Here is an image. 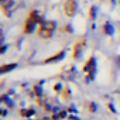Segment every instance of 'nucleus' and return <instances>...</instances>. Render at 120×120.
<instances>
[{
    "mask_svg": "<svg viewBox=\"0 0 120 120\" xmlns=\"http://www.w3.org/2000/svg\"><path fill=\"white\" fill-rule=\"evenodd\" d=\"M42 21H44V20H42L40 11H38V10H31V11L28 13V16H27V19L24 20L23 33H24V34H30V33H33L34 28H35L37 26H40Z\"/></svg>",
    "mask_w": 120,
    "mask_h": 120,
    "instance_id": "nucleus-1",
    "label": "nucleus"
},
{
    "mask_svg": "<svg viewBox=\"0 0 120 120\" xmlns=\"http://www.w3.org/2000/svg\"><path fill=\"white\" fill-rule=\"evenodd\" d=\"M55 28H56V23H55V21H52V20L42 21V23L38 26V28H37V35H38L40 38H42V40H48V38L52 37Z\"/></svg>",
    "mask_w": 120,
    "mask_h": 120,
    "instance_id": "nucleus-2",
    "label": "nucleus"
},
{
    "mask_svg": "<svg viewBox=\"0 0 120 120\" xmlns=\"http://www.w3.org/2000/svg\"><path fill=\"white\" fill-rule=\"evenodd\" d=\"M62 10L67 17H74L78 10V2L76 0H65L62 4Z\"/></svg>",
    "mask_w": 120,
    "mask_h": 120,
    "instance_id": "nucleus-3",
    "label": "nucleus"
},
{
    "mask_svg": "<svg viewBox=\"0 0 120 120\" xmlns=\"http://www.w3.org/2000/svg\"><path fill=\"white\" fill-rule=\"evenodd\" d=\"M85 47H86V40L83 38V37H81L75 44H74V51H72V58L74 59H78L79 58V55L83 52V49H85Z\"/></svg>",
    "mask_w": 120,
    "mask_h": 120,
    "instance_id": "nucleus-4",
    "label": "nucleus"
},
{
    "mask_svg": "<svg viewBox=\"0 0 120 120\" xmlns=\"http://www.w3.org/2000/svg\"><path fill=\"white\" fill-rule=\"evenodd\" d=\"M64 55H65V51L62 49V51H59L58 54H54L51 58H47V59H44V61H42V64H54V62H58V61H61V59L64 58Z\"/></svg>",
    "mask_w": 120,
    "mask_h": 120,
    "instance_id": "nucleus-5",
    "label": "nucleus"
},
{
    "mask_svg": "<svg viewBox=\"0 0 120 120\" xmlns=\"http://www.w3.org/2000/svg\"><path fill=\"white\" fill-rule=\"evenodd\" d=\"M13 4H14V0H0V6L4 11H7Z\"/></svg>",
    "mask_w": 120,
    "mask_h": 120,
    "instance_id": "nucleus-6",
    "label": "nucleus"
},
{
    "mask_svg": "<svg viewBox=\"0 0 120 120\" xmlns=\"http://www.w3.org/2000/svg\"><path fill=\"white\" fill-rule=\"evenodd\" d=\"M90 69H92V71L95 69V58H93V56L89 59V61H88V64L83 67V71H85V72H89Z\"/></svg>",
    "mask_w": 120,
    "mask_h": 120,
    "instance_id": "nucleus-7",
    "label": "nucleus"
},
{
    "mask_svg": "<svg viewBox=\"0 0 120 120\" xmlns=\"http://www.w3.org/2000/svg\"><path fill=\"white\" fill-rule=\"evenodd\" d=\"M16 67H17V64H7V65H3L2 68H0V74H6V72L14 69Z\"/></svg>",
    "mask_w": 120,
    "mask_h": 120,
    "instance_id": "nucleus-8",
    "label": "nucleus"
},
{
    "mask_svg": "<svg viewBox=\"0 0 120 120\" xmlns=\"http://www.w3.org/2000/svg\"><path fill=\"white\" fill-rule=\"evenodd\" d=\"M103 30H105V33H106L107 35L113 34V27H112L109 23H105V26H103Z\"/></svg>",
    "mask_w": 120,
    "mask_h": 120,
    "instance_id": "nucleus-9",
    "label": "nucleus"
}]
</instances>
